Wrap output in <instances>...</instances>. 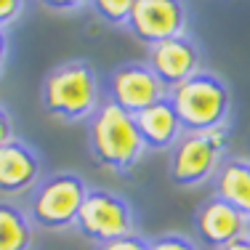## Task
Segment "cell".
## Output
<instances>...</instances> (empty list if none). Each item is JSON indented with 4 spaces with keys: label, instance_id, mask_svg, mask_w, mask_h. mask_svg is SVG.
Masks as SVG:
<instances>
[{
    "label": "cell",
    "instance_id": "obj_1",
    "mask_svg": "<svg viewBox=\"0 0 250 250\" xmlns=\"http://www.w3.org/2000/svg\"><path fill=\"white\" fill-rule=\"evenodd\" d=\"M40 106L64 123H88L101 106V83L91 62L67 59L40 83Z\"/></svg>",
    "mask_w": 250,
    "mask_h": 250
},
{
    "label": "cell",
    "instance_id": "obj_2",
    "mask_svg": "<svg viewBox=\"0 0 250 250\" xmlns=\"http://www.w3.org/2000/svg\"><path fill=\"white\" fill-rule=\"evenodd\" d=\"M85 130L91 157L115 176H130L146 152L133 115L123 112L112 101H101V106L85 123Z\"/></svg>",
    "mask_w": 250,
    "mask_h": 250
},
{
    "label": "cell",
    "instance_id": "obj_3",
    "mask_svg": "<svg viewBox=\"0 0 250 250\" xmlns=\"http://www.w3.org/2000/svg\"><path fill=\"white\" fill-rule=\"evenodd\" d=\"M168 99L173 104L184 133H205L216 128H229L231 91L218 75L200 69L194 77L170 88Z\"/></svg>",
    "mask_w": 250,
    "mask_h": 250
},
{
    "label": "cell",
    "instance_id": "obj_4",
    "mask_svg": "<svg viewBox=\"0 0 250 250\" xmlns=\"http://www.w3.org/2000/svg\"><path fill=\"white\" fill-rule=\"evenodd\" d=\"M88 184L83 176L72 170H59L45 176L38 187L29 192L27 200V216L35 229L43 231H67L75 229L80 208L88 197Z\"/></svg>",
    "mask_w": 250,
    "mask_h": 250
},
{
    "label": "cell",
    "instance_id": "obj_5",
    "mask_svg": "<svg viewBox=\"0 0 250 250\" xmlns=\"http://www.w3.org/2000/svg\"><path fill=\"white\" fill-rule=\"evenodd\" d=\"M229 146V128H216L205 133H184L170 149L168 176L178 189H194L210 181L224 163Z\"/></svg>",
    "mask_w": 250,
    "mask_h": 250
},
{
    "label": "cell",
    "instance_id": "obj_6",
    "mask_svg": "<svg viewBox=\"0 0 250 250\" xmlns=\"http://www.w3.org/2000/svg\"><path fill=\"white\" fill-rule=\"evenodd\" d=\"M75 229L96 245L115 242L136 234V213L128 200L109 189H88V197L80 208Z\"/></svg>",
    "mask_w": 250,
    "mask_h": 250
},
{
    "label": "cell",
    "instance_id": "obj_7",
    "mask_svg": "<svg viewBox=\"0 0 250 250\" xmlns=\"http://www.w3.org/2000/svg\"><path fill=\"white\" fill-rule=\"evenodd\" d=\"M189 8L181 0H133L128 32L146 48L187 35Z\"/></svg>",
    "mask_w": 250,
    "mask_h": 250
},
{
    "label": "cell",
    "instance_id": "obj_8",
    "mask_svg": "<svg viewBox=\"0 0 250 250\" xmlns=\"http://www.w3.org/2000/svg\"><path fill=\"white\" fill-rule=\"evenodd\" d=\"M165 96H168V88L157 80L146 62H125L106 80V101H112L133 117Z\"/></svg>",
    "mask_w": 250,
    "mask_h": 250
},
{
    "label": "cell",
    "instance_id": "obj_9",
    "mask_svg": "<svg viewBox=\"0 0 250 250\" xmlns=\"http://www.w3.org/2000/svg\"><path fill=\"white\" fill-rule=\"evenodd\" d=\"M146 67H149L152 72L157 75V80L170 91V88L181 85L184 80H189V77H194L200 72V67H202L200 45L194 43L189 35L157 43L149 48V53H146Z\"/></svg>",
    "mask_w": 250,
    "mask_h": 250
},
{
    "label": "cell",
    "instance_id": "obj_10",
    "mask_svg": "<svg viewBox=\"0 0 250 250\" xmlns=\"http://www.w3.org/2000/svg\"><path fill=\"white\" fill-rule=\"evenodd\" d=\"M43 181V160L21 139H11L0 146V194L19 197L32 192Z\"/></svg>",
    "mask_w": 250,
    "mask_h": 250
},
{
    "label": "cell",
    "instance_id": "obj_11",
    "mask_svg": "<svg viewBox=\"0 0 250 250\" xmlns=\"http://www.w3.org/2000/svg\"><path fill=\"white\" fill-rule=\"evenodd\" d=\"M248 216L234 210L218 197H208L194 213V231H197L200 242L213 250H221L224 245L245 237Z\"/></svg>",
    "mask_w": 250,
    "mask_h": 250
},
{
    "label": "cell",
    "instance_id": "obj_12",
    "mask_svg": "<svg viewBox=\"0 0 250 250\" xmlns=\"http://www.w3.org/2000/svg\"><path fill=\"white\" fill-rule=\"evenodd\" d=\"M136 130H139L141 141H144V149L146 152H165V149H173L176 141L184 136L181 120H178L173 104L170 99H160L157 104L146 106L144 112L133 117Z\"/></svg>",
    "mask_w": 250,
    "mask_h": 250
},
{
    "label": "cell",
    "instance_id": "obj_13",
    "mask_svg": "<svg viewBox=\"0 0 250 250\" xmlns=\"http://www.w3.org/2000/svg\"><path fill=\"white\" fill-rule=\"evenodd\" d=\"M213 197L224 200L242 216H250V160L224 157L218 173L213 176Z\"/></svg>",
    "mask_w": 250,
    "mask_h": 250
},
{
    "label": "cell",
    "instance_id": "obj_14",
    "mask_svg": "<svg viewBox=\"0 0 250 250\" xmlns=\"http://www.w3.org/2000/svg\"><path fill=\"white\" fill-rule=\"evenodd\" d=\"M35 226L27 210L11 200H0V250H29Z\"/></svg>",
    "mask_w": 250,
    "mask_h": 250
},
{
    "label": "cell",
    "instance_id": "obj_15",
    "mask_svg": "<svg viewBox=\"0 0 250 250\" xmlns=\"http://www.w3.org/2000/svg\"><path fill=\"white\" fill-rule=\"evenodd\" d=\"M88 8L109 27H128L133 0H93Z\"/></svg>",
    "mask_w": 250,
    "mask_h": 250
},
{
    "label": "cell",
    "instance_id": "obj_16",
    "mask_svg": "<svg viewBox=\"0 0 250 250\" xmlns=\"http://www.w3.org/2000/svg\"><path fill=\"white\" fill-rule=\"evenodd\" d=\"M149 250H197L192 240L187 234H178V231H165L149 240Z\"/></svg>",
    "mask_w": 250,
    "mask_h": 250
},
{
    "label": "cell",
    "instance_id": "obj_17",
    "mask_svg": "<svg viewBox=\"0 0 250 250\" xmlns=\"http://www.w3.org/2000/svg\"><path fill=\"white\" fill-rule=\"evenodd\" d=\"M96 250H149V240H144L139 234H130V237H123V240L96 245Z\"/></svg>",
    "mask_w": 250,
    "mask_h": 250
},
{
    "label": "cell",
    "instance_id": "obj_18",
    "mask_svg": "<svg viewBox=\"0 0 250 250\" xmlns=\"http://www.w3.org/2000/svg\"><path fill=\"white\" fill-rule=\"evenodd\" d=\"M27 5L21 0H0V29H5L8 24H14L21 14H24Z\"/></svg>",
    "mask_w": 250,
    "mask_h": 250
},
{
    "label": "cell",
    "instance_id": "obj_19",
    "mask_svg": "<svg viewBox=\"0 0 250 250\" xmlns=\"http://www.w3.org/2000/svg\"><path fill=\"white\" fill-rule=\"evenodd\" d=\"M88 0H45L40 8L45 11H59V14H75V11H88Z\"/></svg>",
    "mask_w": 250,
    "mask_h": 250
},
{
    "label": "cell",
    "instance_id": "obj_20",
    "mask_svg": "<svg viewBox=\"0 0 250 250\" xmlns=\"http://www.w3.org/2000/svg\"><path fill=\"white\" fill-rule=\"evenodd\" d=\"M11 139H16L14 136V117H11V112L0 104V146L8 144Z\"/></svg>",
    "mask_w": 250,
    "mask_h": 250
},
{
    "label": "cell",
    "instance_id": "obj_21",
    "mask_svg": "<svg viewBox=\"0 0 250 250\" xmlns=\"http://www.w3.org/2000/svg\"><path fill=\"white\" fill-rule=\"evenodd\" d=\"M5 56H8V35H5V29H0V69L5 64Z\"/></svg>",
    "mask_w": 250,
    "mask_h": 250
},
{
    "label": "cell",
    "instance_id": "obj_22",
    "mask_svg": "<svg viewBox=\"0 0 250 250\" xmlns=\"http://www.w3.org/2000/svg\"><path fill=\"white\" fill-rule=\"evenodd\" d=\"M221 250H250V240L248 237H240V240L229 242V245H224Z\"/></svg>",
    "mask_w": 250,
    "mask_h": 250
},
{
    "label": "cell",
    "instance_id": "obj_23",
    "mask_svg": "<svg viewBox=\"0 0 250 250\" xmlns=\"http://www.w3.org/2000/svg\"><path fill=\"white\" fill-rule=\"evenodd\" d=\"M245 237L250 240V216H248V226H245Z\"/></svg>",
    "mask_w": 250,
    "mask_h": 250
}]
</instances>
